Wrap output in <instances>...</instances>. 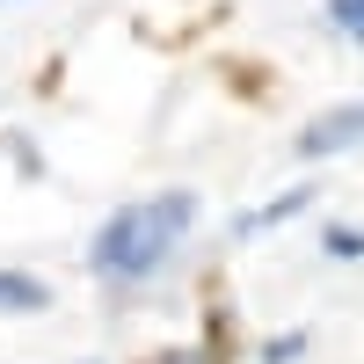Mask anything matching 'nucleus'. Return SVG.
<instances>
[{"label":"nucleus","mask_w":364,"mask_h":364,"mask_svg":"<svg viewBox=\"0 0 364 364\" xmlns=\"http://www.w3.org/2000/svg\"><path fill=\"white\" fill-rule=\"evenodd\" d=\"M306 204H314L306 190H284L277 204H262V211H248V219H240L233 233H240V240H255V233H277V226H284V219H299V211H306Z\"/></svg>","instance_id":"obj_3"},{"label":"nucleus","mask_w":364,"mask_h":364,"mask_svg":"<svg viewBox=\"0 0 364 364\" xmlns=\"http://www.w3.org/2000/svg\"><path fill=\"white\" fill-rule=\"evenodd\" d=\"M321 248H328V255H343V262H357V255H364V233H357V226H328V233H321Z\"/></svg>","instance_id":"obj_6"},{"label":"nucleus","mask_w":364,"mask_h":364,"mask_svg":"<svg viewBox=\"0 0 364 364\" xmlns=\"http://www.w3.org/2000/svg\"><path fill=\"white\" fill-rule=\"evenodd\" d=\"M299 350H306V336H277V343H269V364H291Z\"/></svg>","instance_id":"obj_7"},{"label":"nucleus","mask_w":364,"mask_h":364,"mask_svg":"<svg viewBox=\"0 0 364 364\" xmlns=\"http://www.w3.org/2000/svg\"><path fill=\"white\" fill-rule=\"evenodd\" d=\"M350 146H364V102H336V109H321L314 124L299 132V154H306V161L350 154Z\"/></svg>","instance_id":"obj_2"},{"label":"nucleus","mask_w":364,"mask_h":364,"mask_svg":"<svg viewBox=\"0 0 364 364\" xmlns=\"http://www.w3.org/2000/svg\"><path fill=\"white\" fill-rule=\"evenodd\" d=\"M328 22H336L350 44H364V0H328Z\"/></svg>","instance_id":"obj_5"},{"label":"nucleus","mask_w":364,"mask_h":364,"mask_svg":"<svg viewBox=\"0 0 364 364\" xmlns=\"http://www.w3.org/2000/svg\"><path fill=\"white\" fill-rule=\"evenodd\" d=\"M0 306H8V314H37L44 306V284L29 277V269H0Z\"/></svg>","instance_id":"obj_4"},{"label":"nucleus","mask_w":364,"mask_h":364,"mask_svg":"<svg viewBox=\"0 0 364 364\" xmlns=\"http://www.w3.org/2000/svg\"><path fill=\"white\" fill-rule=\"evenodd\" d=\"M197 219V197L190 190H168V197H146V204H124L109 211L95 248H87V262H95L102 284H146L154 269L182 248V233H190Z\"/></svg>","instance_id":"obj_1"}]
</instances>
